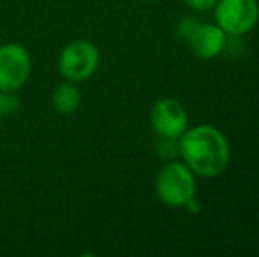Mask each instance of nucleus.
Listing matches in <instances>:
<instances>
[{
	"label": "nucleus",
	"instance_id": "1",
	"mask_svg": "<svg viewBox=\"0 0 259 257\" xmlns=\"http://www.w3.org/2000/svg\"><path fill=\"white\" fill-rule=\"evenodd\" d=\"M178 153L192 173L213 178L226 171L231 151L221 130L211 125H198L178 137Z\"/></svg>",
	"mask_w": 259,
	"mask_h": 257
},
{
	"label": "nucleus",
	"instance_id": "2",
	"mask_svg": "<svg viewBox=\"0 0 259 257\" xmlns=\"http://www.w3.org/2000/svg\"><path fill=\"white\" fill-rule=\"evenodd\" d=\"M155 190L164 204L184 208L196 195L194 175L185 164L171 161L160 168L155 180Z\"/></svg>",
	"mask_w": 259,
	"mask_h": 257
},
{
	"label": "nucleus",
	"instance_id": "3",
	"mask_svg": "<svg viewBox=\"0 0 259 257\" xmlns=\"http://www.w3.org/2000/svg\"><path fill=\"white\" fill-rule=\"evenodd\" d=\"M101 62V53L90 41H72L58 57V72L65 81L79 83L92 78Z\"/></svg>",
	"mask_w": 259,
	"mask_h": 257
},
{
	"label": "nucleus",
	"instance_id": "4",
	"mask_svg": "<svg viewBox=\"0 0 259 257\" xmlns=\"http://www.w3.org/2000/svg\"><path fill=\"white\" fill-rule=\"evenodd\" d=\"M215 23L228 35L240 37L257 25V0H217L215 2Z\"/></svg>",
	"mask_w": 259,
	"mask_h": 257
},
{
	"label": "nucleus",
	"instance_id": "5",
	"mask_svg": "<svg viewBox=\"0 0 259 257\" xmlns=\"http://www.w3.org/2000/svg\"><path fill=\"white\" fill-rule=\"evenodd\" d=\"M32 72V59L27 48L18 42L0 46V90L18 92L28 81Z\"/></svg>",
	"mask_w": 259,
	"mask_h": 257
},
{
	"label": "nucleus",
	"instance_id": "6",
	"mask_svg": "<svg viewBox=\"0 0 259 257\" xmlns=\"http://www.w3.org/2000/svg\"><path fill=\"white\" fill-rule=\"evenodd\" d=\"M150 124L159 137L178 139L187 130L189 118L184 106L177 99L164 97V99H159L152 106Z\"/></svg>",
	"mask_w": 259,
	"mask_h": 257
},
{
	"label": "nucleus",
	"instance_id": "7",
	"mask_svg": "<svg viewBox=\"0 0 259 257\" xmlns=\"http://www.w3.org/2000/svg\"><path fill=\"white\" fill-rule=\"evenodd\" d=\"M187 41L191 52L198 59L208 60L215 59L224 52L226 42H228V34L217 23H199Z\"/></svg>",
	"mask_w": 259,
	"mask_h": 257
},
{
	"label": "nucleus",
	"instance_id": "8",
	"mask_svg": "<svg viewBox=\"0 0 259 257\" xmlns=\"http://www.w3.org/2000/svg\"><path fill=\"white\" fill-rule=\"evenodd\" d=\"M81 104V92L76 83L65 81L53 90L52 106L58 115H72Z\"/></svg>",
	"mask_w": 259,
	"mask_h": 257
},
{
	"label": "nucleus",
	"instance_id": "9",
	"mask_svg": "<svg viewBox=\"0 0 259 257\" xmlns=\"http://www.w3.org/2000/svg\"><path fill=\"white\" fill-rule=\"evenodd\" d=\"M18 108H20V100L14 95V92H4V90H0V120L13 115L14 111H18Z\"/></svg>",
	"mask_w": 259,
	"mask_h": 257
},
{
	"label": "nucleus",
	"instance_id": "10",
	"mask_svg": "<svg viewBox=\"0 0 259 257\" xmlns=\"http://www.w3.org/2000/svg\"><path fill=\"white\" fill-rule=\"evenodd\" d=\"M198 25H199L198 21H192L191 18H184V20L177 25V35H180L182 39H189Z\"/></svg>",
	"mask_w": 259,
	"mask_h": 257
},
{
	"label": "nucleus",
	"instance_id": "11",
	"mask_svg": "<svg viewBox=\"0 0 259 257\" xmlns=\"http://www.w3.org/2000/svg\"><path fill=\"white\" fill-rule=\"evenodd\" d=\"M184 2L187 4V6L191 7V9L203 13V11L211 9V7L215 6V2H217V0H184Z\"/></svg>",
	"mask_w": 259,
	"mask_h": 257
},
{
	"label": "nucleus",
	"instance_id": "12",
	"mask_svg": "<svg viewBox=\"0 0 259 257\" xmlns=\"http://www.w3.org/2000/svg\"><path fill=\"white\" fill-rule=\"evenodd\" d=\"M143 2H148V0H143Z\"/></svg>",
	"mask_w": 259,
	"mask_h": 257
}]
</instances>
